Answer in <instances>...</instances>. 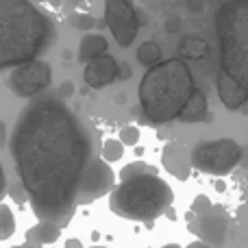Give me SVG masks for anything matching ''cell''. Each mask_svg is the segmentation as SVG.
<instances>
[{
  "label": "cell",
  "instance_id": "cell-20",
  "mask_svg": "<svg viewBox=\"0 0 248 248\" xmlns=\"http://www.w3.org/2000/svg\"><path fill=\"white\" fill-rule=\"evenodd\" d=\"M70 24L77 31H92L96 26V20L90 13H72V16H70Z\"/></svg>",
  "mask_w": 248,
  "mask_h": 248
},
{
  "label": "cell",
  "instance_id": "cell-1",
  "mask_svg": "<svg viewBox=\"0 0 248 248\" xmlns=\"http://www.w3.org/2000/svg\"><path fill=\"white\" fill-rule=\"evenodd\" d=\"M92 133L61 96H35L11 133V155L39 220L63 227L92 161Z\"/></svg>",
  "mask_w": 248,
  "mask_h": 248
},
{
  "label": "cell",
  "instance_id": "cell-14",
  "mask_svg": "<svg viewBox=\"0 0 248 248\" xmlns=\"http://www.w3.org/2000/svg\"><path fill=\"white\" fill-rule=\"evenodd\" d=\"M107 48H109V42L105 39V35H96V33L83 35L81 44H78V59H81L83 63H87V61L105 55Z\"/></svg>",
  "mask_w": 248,
  "mask_h": 248
},
{
  "label": "cell",
  "instance_id": "cell-12",
  "mask_svg": "<svg viewBox=\"0 0 248 248\" xmlns=\"http://www.w3.org/2000/svg\"><path fill=\"white\" fill-rule=\"evenodd\" d=\"M218 96L224 107L231 109V111H235V109H240L242 105L248 103V92L233 77L222 72V70L218 74Z\"/></svg>",
  "mask_w": 248,
  "mask_h": 248
},
{
  "label": "cell",
  "instance_id": "cell-6",
  "mask_svg": "<svg viewBox=\"0 0 248 248\" xmlns=\"http://www.w3.org/2000/svg\"><path fill=\"white\" fill-rule=\"evenodd\" d=\"M242 146L235 140H211L201 141L192 148L189 159H192V168L201 172H207L211 176H227L242 163Z\"/></svg>",
  "mask_w": 248,
  "mask_h": 248
},
{
  "label": "cell",
  "instance_id": "cell-2",
  "mask_svg": "<svg viewBox=\"0 0 248 248\" xmlns=\"http://www.w3.org/2000/svg\"><path fill=\"white\" fill-rule=\"evenodd\" d=\"M55 37L52 17L31 0H0V70L42 57Z\"/></svg>",
  "mask_w": 248,
  "mask_h": 248
},
{
  "label": "cell",
  "instance_id": "cell-27",
  "mask_svg": "<svg viewBox=\"0 0 248 248\" xmlns=\"http://www.w3.org/2000/svg\"><path fill=\"white\" fill-rule=\"evenodd\" d=\"M176 17H170V22H168V31H176Z\"/></svg>",
  "mask_w": 248,
  "mask_h": 248
},
{
  "label": "cell",
  "instance_id": "cell-7",
  "mask_svg": "<svg viewBox=\"0 0 248 248\" xmlns=\"http://www.w3.org/2000/svg\"><path fill=\"white\" fill-rule=\"evenodd\" d=\"M52 83V68L44 59H31L13 65L9 74V90L17 98H35Z\"/></svg>",
  "mask_w": 248,
  "mask_h": 248
},
{
  "label": "cell",
  "instance_id": "cell-28",
  "mask_svg": "<svg viewBox=\"0 0 248 248\" xmlns=\"http://www.w3.org/2000/svg\"><path fill=\"white\" fill-rule=\"evenodd\" d=\"M77 2H78V0H65V4H68V7H77Z\"/></svg>",
  "mask_w": 248,
  "mask_h": 248
},
{
  "label": "cell",
  "instance_id": "cell-26",
  "mask_svg": "<svg viewBox=\"0 0 248 248\" xmlns=\"http://www.w3.org/2000/svg\"><path fill=\"white\" fill-rule=\"evenodd\" d=\"M4 140H7V126L0 120V146H4Z\"/></svg>",
  "mask_w": 248,
  "mask_h": 248
},
{
  "label": "cell",
  "instance_id": "cell-21",
  "mask_svg": "<svg viewBox=\"0 0 248 248\" xmlns=\"http://www.w3.org/2000/svg\"><path fill=\"white\" fill-rule=\"evenodd\" d=\"M120 141L124 146H135L140 141V128L137 126H124L120 128Z\"/></svg>",
  "mask_w": 248,
  "mask_h": 248
},
{
  "label": "cell",
  "instance_id": "cell-25",
  "mask_svg": "<svg viewBox=\"0 0 248 248\" xmlns=\"http://www.w3.org/2000/svg\"><path fill=\"white\" fill-rule=\"evenodd\" d=\"M118 78H131V68L126 63L118 65Z\"/></svg>",
  "mask_w": 248,
  "mask_h": 248
},
{
  "label": "cell",
  "instance_id": "cell-16",
  "mask_svg": "<svg viewBox=\"0 0 248 248\" xmlns=\"http://www.w3.org/2000/svg\"><path fill=\"white\" fill-rule=\"evenodd\" d=\"M59 229H61L59 224L42 220V222L33 229L31 235H35V242H37V244H48V242H55L57 237H59Z\"/></svg>",
  "mask_w": 248,
  "mask_h": 248
},
{
  "label": "cell",
  "instance_id": "cell-3",
  "mask_svg": "<svg viewBox=\"0 0 248 248\" xmlns=\"http://www.w3.org/2000/svg\"><path fill=\"white\" fill-rule=\"evenodd\" d=\"M194 90V74L183 59L157 61L140 83V103L146 120L155 124L176 120Z\"/></svg>",
  "mask_w": 248,
  "mask_h": 248
},
{
  "label": "cell",
  "instance_id": "cell-24",
  "mask_svg": "<svg viewBox=\"0 0 248 248\" xmlns=\"http://www.w3.org/2000/svg\"><path fill=\"white\" fill-rule=\"evenodd\" d=\"M4 192H7V174H4V168L0 163V198L4 196Z\"/></svg>",
  "mask_w": 248,
  "mask_h": 248
},
{
  "label": "cell",
  "instance_id": "cell-23",
  "mask_svg": "<svg viewBox=\"0 0 248 248\" xmlns=\"http://www.w3.org/2000/svg\"><path fill=\"white\" fill-rule=\"evenodd\" d=\"M72 94H74V83L72 81L63 83V85L59 87V96H61V98H70Z\"/></svg>",
  "mask_w": 248,
  "mask_h": 248
},
{
  "label": "cell",
  "instance_id": "cell-17",
  "mask_svg": "<svg viewBox=\"0 0 248 248\" xmlns=\"http://www.w3.org/2000/svg\"><path fill=\"white\" fill-rule=\"evenodd\" d=\"M137 61H140L141 65H146V68H150V65H155L157 61H161V48H159V44L144 42L137 48Z\"/></svg>",
  "mask_w": 248,
  "mask_h": 248
},
{
  "label": "cell",
  "instance_id": "cell-29",
  "mask_svg": "<svg viewBox=\"0 0 248 248\" xmlns=\"http://www.w3.org/2000/svg\"><path fill=\"white\" fill-rule=\"evenodd\" d=\"M42 2H46V0H42Z\"/></svg>",
  "mask_w": 248,
  "mask_h": 248
},
{
  "label": "cell",
  "instance_id": "cell-22",
  "mask_svg": "<svg viewBox=\"0 0 248 248\" xmlns=\"http://www.w3.org/2000/svg\"><path fill=\"white\" fill-rule=\"evenodd\" d=\"M211 207V201L207 196H198L196 201H194V205H192V211L194 214H202V211H207Z\"/></svg>",
  "mask_w": 248,
  "mask_h": 248
},
{
  "label": "cell",
  "instance_id": "cell-13",
  "mask_svg": "<svg viewBox=\"0 0 248 248\" xmlns=\"http://www.w3.org/2000/svg\"><path fill=\"white\" fill-rule=\"evenodd\" d=\"M161 161L166 166V170L181 181H185L189 176V172H192V159L185 153L183 146H179V144H168L163 148Z\"/></svg>",
  "mask_w": 248,
  "mask_h": 248
},
{
  "label": "cell",
  "instance_id": "cell-8",
  "mask_svg": "<svg viewBox=\"0 0 248 248\" xmlns=\"http://www.w3.org/2000/svg\"><path fill=\"white\" fill-rule=\"evenodd\" d=\"M105 22L120 48H128L140 33V16L133 0H105Z\"/></svg>",
  "mask_w": 248,
  "mask_h": 248
},
{
  "label": "cell",
  "instance_id": "cell-19",
  "mask_svg": "<svg viewBox=\"0 0 248 248\" xmlns=\"http://www.w3.org/2000/svg\"><path fill=\"white\" fill-rule=\"evenodd\" d=\"M16 233V218L7 205H0V240H9Z\"/></svg>",
  "mask_w": 248,
  "mask_h": 248
},
{
  "label": "cell",
  "instance_id": "cell-10",
  "mask_svg": "<svg viewBox=\"0 0 248 248\" xmlns=\"http://www.w3.org/2000/svg\"><path fill=\"white\" fill-rule=\"evenodd\" d=\"M229 231V216L222 209H216L214 205L202 214H196V222H194V233L201 235L207 244L220 246L224 244V237Z\"/></svg>",
  "mask_w": 248,
  "mask_h": 248
},
{
  "label": "cell",
  "instance_id": "cell-11",
  "mask_svg": "<svg viewBox=\"0 0 248 248\" xmlns=\"http://www.w3.org/2000/svg\"><path fill=\"white\" fill-rule=\"evenodd\" d=\"M118 65L120 63L111 55L105 52V55L96 57V59L85 63V68H83V81L90 87H94V90L107 87L118 78Z\"/></svg>",
  "mask_w": 248,
  "mask_h": 248
},
{
  "label": "cell",
  "instance_id": "cell-15",
  "mask_svg": "<svg viewBox=\"0 0 248 248\" xmlns=\"http://www.w3.org/2000/svg\"><path fill=\"white\" fill-rule=\"evenodd\" d=\"M207 118V98L202 92L194 90V94L189 96V100L185 103L183 111H181L179 120L183 122H201Z\"/></svg>",
  "mask_w": 248,
  "mask_h": 248
},
{
  "label": "cell",
  "instance_id": "cell-18",
  "mask_svg": "<svg viewBox=\"0 0 248 248\" xmlns=\"http://www.w3.org/2000/svg\"><path fill=\"white\" fill-rule=\"evenodd\" d=\"M122 155H124V144L120 141V137H118V140H107L103 144V150H100V157L109 163L120 161Z\"/></svg>",
  "mask_w": 248,
  "mask_h": 248
},
{
  "label": "cell",
  "instance_id": "cell-9",
  "mask_svg": "<svg viewBox=\"0 0 248 248\" xmlns=\"http://www.w3.org/2000/svg\"><path fill=\"white\" fill-rule=\"evenodd\" d=\"M113 181H116V174H113L109 161H105L103 157H92L81 181L78 202H90L100 198L103 194H107L113 187Z\"/></svg>",
  "mask_w": 248,
  "mask_h": 248
},
{
  "label": "cell",
  "instance_id": "cell-4",
  "mask_svg": "<svg viewBox=\"0 0 248 248\" xmlns=\"http://www.w3.org/2000/svg\"><path fill=\"white\" fill-rule=\"evenodd\" d=\"M174 201V192L166 179L146 163H133L124 168L122 181L111 189L109 207L116 216L135 222H150L166 214Z\"/></svg>",
  "mask_w": 248,
  "mask_h": 248
},
{
  "label": "cell",
  "instance_id": "cell-5",
  "mask_svg": "<svg viewBox=\"0 0 248 248\" xmlns=\"http://www.w3.org/2000/svg\"><path fill=\"white\" fill-rule=\"evenodd\" d=\"M220 70L248 92V0H227L216 17Z\"/></svg>",
  "mask_w": 248,
  "mask_h": 248
}]
</instances>
